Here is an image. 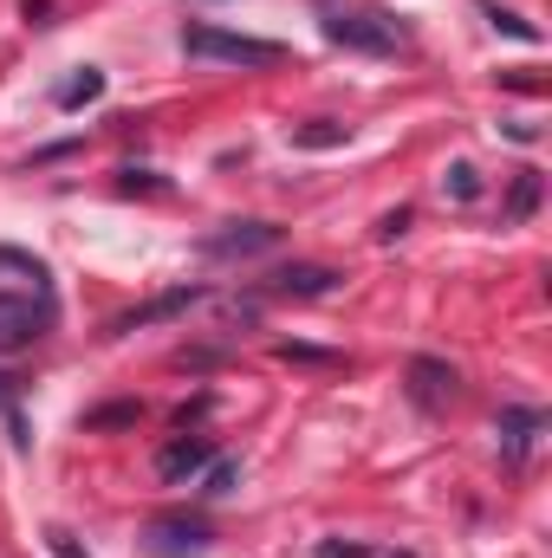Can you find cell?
Wrapping results in <instances>:
<instances>
[{
  "instance_id": "obj_14",
  "label": "cell",
  "mask_w": 552,
  "mask_h": 558,
  "mask_svg": "<svg viewBox=\"0 0 552 558\" xmlns=\"http://www.w3.org/2000/svg\"><path fill=\"white\" fill-rule=\"evenodd\" d=\"M481 13H488V26H494V33H514V39H540V26H533V20H520V13H507V7H494V0H481Z\"/></svg>"
},
{
  "instance_id": "obj_22",
  "label": "cell",
  "mask_w": 552,
  "mask_h": 558,
  "mask_svg": "<svg viewBox=\"0 0 552 558\" xmlns=\"http://www.w3.org/2000/svg\"><path fill=\"white\" fill-rule=\"evenodd\" d=\"M20 13H26L33 26H52V0H20Z\"/></svg>"
},
{
  "instance_id": "obj_23",
  "label": "cell",
  "mask_w": 552,
  "mask_h": 558,
  "mask_svg": "<svg viewBox=\"0 0 552 558\" xmlns=\"http://www.w3.org/2000/svg\"><path fill=\"white\" fill-rule=\"evenodd\" d=\"M319 558H377L371 546H319Z\"/></svg>"
},
{
  "instance_id": "obj_19",
  "label": "cell",
  "mask_w": 552,
  "mask_h": 558,
  "mask_svg": "<svg viewBox=\"0 0 552 558\" xmlns=\"http://www.w3.org/2000/svg\"><path fill=\"white\" fill-rule=\"evenodd\" d=\"M46 546H52V558H85V553H79V539H72L65 526H52V533H46Z\"/></svg>"
},
{
  "instance_id": "obj_25",
  "label": "cell",
  "mask_w": 552,
  "mask_h": 558,
  "mask_svg": "<svg viewBox=\"0 0 552 558\" xmlns=\"http://www.w3.org/2000/svg\"><path fill=\"white\" fill-rule=\"evenodd\" d=\"M384 558H416V553H384Z\"/></svg>"
},
{
  "instance_id": "obj_8",
  "label": "cell",
  "mask_w": 552,
  "mask_h": 558,
  "mask_svg": "<svg viewBox=\"0 0 552 558\" xmlns=\"http://www.w3.org/2000/svg\"><path fill=\"white\" fill-rule=\"evenodd\" d=\"M215 533L202 526V520H156L149 526V553L156 558H189V553H202Z\"/></svg>"
},
{
  "instance_id": "obj_12",
  "label": "cell",
  "mask_w": 552,
  "mask_h": 558,
  "mask_svg": "<svg viewBox=\"0 0 552 558\" xmlns=\"http://www.w3.org/2000/svg\"><path fill=\"white\" fill-rule=\"evenodd\" d=\"M98 98H105V72H98V65H85L79 78H65V85H59V111H79V105H98Z\"/></svg>"
},
{
  "instance_id": "obj_5",
  "label": "cell",
  "mask_w": 552,
  "mask_h": 558,
  "mask_svg": "<svg viewBox=\"0 0 552 558\" xmlns=\"http://www.w3.org/2000/svg\"><path fill=\"white\" fill-rule=\"evenodd\" d=\"M455 371L442 364V357H410V403L422 410V416H442L448 403H455Z\"/></svg>"
},
{
  "instance_id": "obj_17",
  "label": "cell",
  "mask_w": 552,
  "mask_h": 558,
  "mask_svg": "<svg viewBox=\"0 0 552 558\" xmlns=\"http://www.w3.org/2000/svg\"><path fill=\"white\" fill-rule=\"evenodd\" d=\"M299 149H332V143H345V124H305V131H292Z\"/></svg>"
},
{
  "instance_id": "obj_20",
  "label": "cell",
  "mask_w": 552,
  "mask_h": 558,
  "mask_svg": "<svg viewBox=\"0 0 552 558\" xmlns=\"http://www.w3.org/2000/svg\"><path fill=\"white\" fill-rule=\"evenodd\" d=\"M118 189H124V195H156V189H163V182H149V169H124V182H118Z\"/></svg>"
},
{
  "instance_id": "obj_10",
  "label": "cell",
  "mask_w": 552,
  "mask_h": 558,
  "mask_svg": "<svg viewBox=\"0 0 552 558\" xmlns=\"http://www.w3.org/2000/svg\"><path fill=\"white\" fill-rule=\"evenodd\" d=\"M202 292L195 286H176V292H163V299H149V305H137V312H124L111 331H137V325H156V318H176V312H189Z\"/></svg>"
},
{
  "instance_id": "obj_18",
  "label": "cell",
  "mask_w": 552,
  "mask_h": 558,
  "mask_svg": "<svg viewBox=\"0 0 552 558\" xmlns=\"http://www.w3.org/2000/svg\"><path fill=\"white\" fill-rule=\"evenodd\" d=\"M124 422H137V403H105L85 416V428H124Z\"/></svg>"
},
{
  "instance_id": "obj_2",
  "label": "cell",
  "mask_w": 552,
  "mask_h": 558,
  "mask_svg": "<svg viewBox=\"0 0 552 558\" xmlns=\"http://www.w3.org/2000/svg\"><path fill=\"white\" fill-rule=\"evenodd\" d=\"M182 52L195 59H221V65H279L274 39H248V33H221V26H182Z\"/></svg>"
},
{
  "instance_id": "obj_1",
  "label": "cell",
  "mask_w": 552,
  "mask_h": 558,
  "mask_svg": "<svg viewBox=\"0 0 552 558\" xmlns=\"http://www.w3.org/2000/svg\"><path fill=\"white\" fill-rule=\"evenodd\" d=\"M325 39L345 46V52H371V59H384V52L404 46V26H397L384 7H325Z\"/></svg>"
},
{
  "instance_id": "obj_13",
  "label": "cell",
  "mask_w": 552,
  "mask_h": 558,
  "mask_svg": "<svg viewBox=\"0 0 552 558\" xmlns=\"http://www.w3.org/2000/svg\"><path fill=\"white\" fill-rule=\"evenodd\" d=\"M442 195H448V202H475V195H481V169H475V162H448Z\"/></svg>"
},
{
  "instance_id": "obj_15",
  "label": "cell",
  "mask_w": 552,
  "mask_h": 558,
  "mask_svg": "<svg viewBox=\"0 0 552 558\" xmlns=\"http://www.w3.org/2000/svg\"><path fill=\"white\" fill-rule=\"evenodd\" d=\"M235 487H241V468H235V461H208V468H202V494H208V500H221V494H235Z\"/></svg>"
},
{
  "instance_id": "obj_21",
  "label": "cell",
  "mask_w": 552,
  "mask_h": 558,
  "mask_svg": "<svg viewBox=\"0 0 552 558\" xmlns=\"http://www.w3.org/2000/svg\"><path fill=\"white\" fill-rule=\"evenodd\" d=\"M404 228H410V208H397V215H384V221H377V241H397Z\"/></svg>"
},
{
  "instance_id": "obj_4",
  "label": "cell",
  "mask_w": 552,
  "mask_h": 558,
  "mask_svg": "<svg viewBox=\"0 0 552 558\" xmlns=\"http://www.w3.org/2000/svg\"><path fill=\"white\" fill-rule=\"evenodd\" d=\"M279 241H286V228H274V221H228V228L202 234V254L208 260H254V254H274Z\"/></svg>"
},
{
  "instance_id": "obj_24",
  "label": "cell",
  "mask_w": 552,
  "mask_h": 558,
  "mask_svg": "<svg viewBox=\"0 0 552 558\" xmlns=\"http://www.w3.org/2000/svg\"><path fill=\"white\" fill-rule=\"evenodd\" d=\"M13 397H20V377H7V371H0V410H13Z\"/></svg>"
},
{
  "instance_id": "obj_6",
  "label": "cell",
  "mask_w": 552,
  "mask_h": 558,
  "mask_svg": "<svg viewBox=\"0 0 552 558\" xmlns=\"http://www.w3.org/2000/svg\"><path fill=\"white\" fill-rule=\"evenodd\" d=\"M494 435H501V454L520 468V461L533 454V441L547 435V416H540V410H520V403H507V410H501V422H494Z\"/></svg>"
},
{
  "instance_id": "obj_16",
  "label": "cell",
  "mask_w": 552,
  "mask_h": 558,
  "mask_svg": "<svg viewBox=\"0 0 552 558\" xmlns=\"http://www.w3.org/2000/svg\"><path fill=\"white\" fill-rule=\"evenodd\" d=\"M0 267H13V274H26L39 292H46V260L39 254H20V247H0Z\"/></svg>"
},
{
  "instance_id": "obj_9",
  "label": "cell",
  "mask_w": 552,
  "mask_h": 558,
  "mask_svg": "<svg viewBox=\"0 0 552 558\" xmlns=\"http://www.w3.org/2000/svg\"><path fill=\"white\" fill-rule=\"evenodd\" d=\"M267 286H274L279 299H325V292L338 286V274H332V267H312V260H299V267H279Z\"/></svg>"
},
{
  "instance_id": "obj_7",
  "label": "cell",
  "mask_w": 552,
  "mask_h": 558,
  "mask_svg": "<svg viewBox=\"0 0 552 558\" xmlns=\"http://www.w3.org/2000/svg\"><path fill=\"white\" fill-rule=\"evenodd\" d=\"M208 461H215V448H208L202 435H182V441H169V448L156 454V474H163L169 487H182V481H195Z\"/></svg>"
},
{
  "instance_id": "obj_11",
  "label": "cell",
  "mask_w": 552,
  "mask_h": 558,
  "mask_svg": "<svg viewBox=\"0 0 552 558\" xmlns=\"http://www.w3.org/2000/svg\"><path fill=\"white\" fill-rule=\"evenodd\" d=\"M540 195H547V175H540V169H520L514 189H507V221H533Z\"/></svg>"
},
{
  "instance_id": "obj_3",
  "label": "cell",
  "mask_w": 552,
  "mask_h": 558,
  "mask_svg": "<svg viewBox=\"0 0 552 558\" xmlns=\"http://www.w3.org/2000/svg\"><path fill=\"white\" fill-rule=\"evenodd\" d=\"M46 325H52V299H46V292H39V299H26V292H0V357L33 351V344L46 338Z\"/></svg>"
}]
</instances>
